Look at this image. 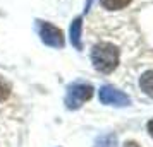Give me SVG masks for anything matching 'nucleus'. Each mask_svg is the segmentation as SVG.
Returning a JSON list of instances; mask_svg holds the SVG:
<instances>
[{
    "mask_svg": "<svg viewBox=\"0 0 153 147\" xmlns=\"http://www.w3.org/2000/svg\"><path fill=\"white\" fill-rule=\"evenodd\" d=\"M91 96H93V87H91L90 84L76 82V84L69 86L64 103L67 106V110H77V108H81L88 99H91Z\"/></svg>",
    "mask_w": 153,
    "mask_h": 147,
    "instance_id": "obj_2",
    "label": "nucleus"
},
{
    "mask_svg": "<svg viewBox=\"0 0 153 147\" xmlns=\"http://www.w3.org/2000/svg\"><path fill=\"white\" fill-rule=\"evenodd\" d=\"M146 128H148V132H150V135L153 137V120H150V121H148V125H146Z\"/></svg>",
    "mask_w": 153,
    "mask_h": 147,
    "instance_id": "obj_9",
    "label": "nucleus"
},
{
    "mask_svg": "<svg viewBox=\"0 0 153 147\" xmlns=\"http://www.w3.org/2000/svg\"><path fill=\"white\" fill-rule=\"evenodd\" d=\"M91 62L100 74H112L119 65V50L112 43H100L91 50Z\"/></svg>",
    "mask_w": 153,
    "mask_h": 147,
    "instance_id": "obj_1",
    "label": "nucleus"
},
{
    "mask_svg": "<svg viewBox=\"0 0 153 147\" xmlns=\"http://www.w3.org/2000/svg\"><path fill=\"white\" fill-rule=\"evenodd\" d=\"M139 87H141V91L145 92L146 96L153 98V70H148V72H145L141 75V79H139Z\"/></svg>",
    "mask_w": 153,
    "mask_h": 147,
    "instance_id": "obj_6",
    "label": "nucleus"
},
{
    "mask_svg": "<svg viewBox=\"0 0 153 147\" xmlns=\"http://www.w3.org/2000/svg\"><path fill=\"white\" fill-rule=\"evenodd\" d=\"M124 147H139V146L136 144V142H126Z\"/></svg>",
    "mask_w": 153,
    "mask_h": 147,
    "instance_id": "obj_10",
    "label": "nucleus"
},
{
    "mask_svg": "<svg viewBox=\"0 0 153 147\" xmlns=\"http://www.w3.org/2000/svg\"><path fill=\"white\" fill-rule=\"evenodd\" d=\"M100 101L103 105H108V106H129L131 105V99L127 94H124L122 91L119 89H114L112 86H103L100 89Z\"/></svg>",
    "mask_w": 153,
    "mask_h": 147,
    "instance_id": "obj_4",
    "label": "nucleus"
},
{
    "mask_svg": "<svg viewBox=\"0 0 153 147\" xmlns=\"http://www.w3.org/2000/svg\"><path fill=\"white\" fill-rule=\"evenodd\" d=\"M100 4L108 10H120L131 4V0H100Z\"/></svg>",
    "mask_w": 153,
    "mask_h": 147,
    "instance_id": "obj_7",
    "label": "nucleus"
},
{
    "mask_svg": "<svg viewBox=\"0 0 153 147\" xmlns=\"http://www.w3.org/2000/svg\"><path fill=\"white\" fill-rule=\"evenodd\" d=\"M9 96H10V86H9V82L5 79L0 75V103L5 101Z\"/></svg>",
    "mask_w": 153,
    "mask_h": 147,
    "instance_id": "obj_8",
    "label": "nucleus"
},
{
    "mask_svg": "<svg viewBox=\"0 0 153 147\" xmlns=\"http://www.w3.org/2000/svg\"><path fill=\"white\" fill-rule=\"evenodd\" d=\"M81 28H83L81 17L74 19V22L71 24V43H72L77 50L83 48V45H81Z\"/></svg>",
    "mask_w": 153,
    "mask_h": 147,
    "instance_id": "obj_5",
    "label": "nucleus"
},
{
    "mask_svg": "<svg viewBox=\"0 0 153 147\" xmlns=\"http://www.w3.org/2000/svg\"><path fill=\"white\" fill-rule=\"evenodd\" d=\"M40 38L45 45H48L52 48H62L64 46V33L59 28H55L50 22H40Z\"/></svg>",
    "mask_w": 153,
    "mask_h": 147,
    "instance_id": "obj_3",
    "label": "nucleus"
}]
</instances>
